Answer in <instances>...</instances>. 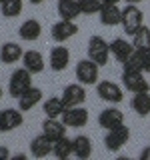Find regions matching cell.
<instances>
[{
    "mask_svg": "<svg viewBox=\"0 0 150 160\" xmlns=\"http://www.w3.org/2000/svg\"><path fill=\"white\" fill-rule=\"evenodd\" d=\"M56 10H58V16L62 20H74L82 14L80 6H78V0H58Z\"/></svg>",
    "mask_w": 150,
    "mask_h": 160,
    "instance_id": "cell-23",
    "label": "cell"
},
{
    "mask_svg": "<svg viewBox=\"0 0 150 160\" xmlns=\"http://www.w3.org/2000/svg\"><path fill=\"white\" fill-rule=\"evenodd\" d=\"M42 98H44L42 90L36 88V86H30L28 90H24V92L16 98L18 100V108L22 110V112H28V110H32L34 106H38V104L42 102Z\"/></svg>",
    "mask_w": 150,
    "mask_h": 160,
    "instance_id": "cell-13",
    "label": "cell"
},
{
    "mask_svg": "<svg viewBox=\"0 0 150 160\" xmlns=\"http://www.w3.org/2000/svg\"><path fill=\"white\" fill-rule=\"evenodd\" d=\"M22 66L32 74H40L46 68V64H44V56L38 50H26V52L22 54Z\"/></svg>",
    "mask_w": 150,
    "mask_h": 160,
    "instance_id": "cell-19",
    "label": "cell"
},
{
    "mask_svg": "<svg viewBox=\"0 0 150 160\" xmlns=\"http://www.w3.org/2000/svg\"><path fill=\"white\" fill-rule=\"evenodd\" d=\"M40 34H42V24H40L36 18L24 20V22L20 24V28H18V36L22 40H26V42H34V40H38Z\"/></svg>",
    "mask_w": 150,
    "mask_h": 160,
    "instance_id": "cell-18",
    "label": "cell"
},
{
    "mask_svg": "<svg viewBox=\"0 0 150 160\" xmlns=\"http://www.w3.org/2000/svg\"><path fill=\"white\" fill-rule=\"evenodd\" d=\"M88 110L80 104V106H66L64 112L60 114V120L66 124V128H82L88 124Z\"/></svg>",
    "mask_w": 150,
    "mask_h": 160,
    "instance_id": "cell-7",
    "label": "cell"
},
{
    "mask_svg": "<svg viewBox=\"0 0 150 160\" xmlns=\"http://www.w3.org/2000/svg\"><path fill=\"white\" fill-rule=\"evenodd\" d=\"M88 58L96 62L98 66H106L110 60V42H106L102 36L94 34L88 38Z\"/></svg>",
    "mask_w": 150,
    "mask_h": 160,
    "instance_id": "cell-1",
    "label": "cell"
},
{
    "mask_svg": "<svg viewBox=\"0 0 150 160\" xmlns=\"http://www.w3.org/2000/svg\"><path fill=\"white\" fill-rule=\"evenodd\" d=\"M98 20L102 26H118L122 20V8H118V4H102Z\"/></svg>",
    "mask_w": 150,
    "mask_h": 160,
    "instance_id": "cell-15",
    "label": "cell"
},
{
    "mask_svg": "<svg viewBox=\"0 0 150 160\" xmlns=\"http://www.w3.org/2000/svg\"><path fill=\"white\" fill-rule=\"evenodd\" d=\"M42 134L48 136L52 142H56L58 138L66 136V124H64L60 118H46L42 122Z\"/></svg>",
    "mask_w": 150,
    "mask_h": 160,
    "instance_id": "cell-17",
    "label": "cell"
},
{
    "mask_svg": "<svg viewBox=\"0 0 150 160\" xmlns=\"http://www.w3.org/2000/svg\"><path fill=\"white\" fill-rule=\"evenodd\" d=\"M76 80L84 86H92V84L98 82V76H100V66L96 62H92L90 58H84L76 64Z\"/></svg>",
    "mask_w": 150,
    "mask_h": 160,
    "instance_id": "cell-5",
    "label": "cell"
},
{
    "mask_svg": "<svg viewBox=\"0 0 150 160\" xmlns=\"http://www.w3.org/2000/svg\"><path fill=\"white\" fill-rule=\"evenodd\" d=\"M130 108H132L140 118L148 116V114H150V90H148V92H136V94H132Z\"/></svg>",
    "mask_w": 150,
    "mask_h": 160,
    "instance_id": "cell-22",
    "label": "cell"
},
{
    "mask_svg": "<svg viewBox=\"0 0 150 160\" xmlns=\"http://www.w3.org/2000/svg\"><path fill=\"white\" fill-rule=\"evenodd\" d=\"M120 24H122L124 32H126L128 36H132V34L144 24V12L136 4H128V6L122 8V20H120Z\"/></svg>",
    "mask_w": 150,
    "mask_h": 160,
    "instance_id": "cell-4",
    "label": "cell"
},
{
    "mask_svg": "<svg viewBox=\"0 0 150 160\" xmlns=\"http://www.w3.org/2000/svg\"><path fill=\"white\" fill-rule=\"evenodd\" d=\"M10 158V152L6 146H0V160H8Z\"/></svg>",
    "mask_w": 150,
    "mask_h": 160,
    "instance_id": "cell-32",
    "label": "cell"
},
{
    "mask_svg": "<svg viewBox=\"0 0 150 160\" xmlns=\"http://www.w3.org/2000/svg\"><path fill=\"white\" fill-rule=\"evenodd\" d=\"M96 94L110 104H120L124 100L122 88L116 82H112V80H98L96 82Z\"/></svg>",
    "mask_w": 150,
    "mask_h": 160,
    "instance_id": "cell-8",
    "label": "cell"
},
{
    "mask_svg": "<svg viewBox=\"0 0 150 160\" xmlns=\"http://www.w3.org/2000/svg\"><path fill=\"white\" fill-rule=\"evenodd\" d=\"M78 6L82 14H98L102 8V0H78Z\"/></svg>",
    "mask_w": 150,
    "mask_h": 160,
    "instance_id": "cell-29",
    "label": "cell"
},
{
    "mask_svg": "<svg viewBox=\"0 0 150 160\" xmlns=\"http://www.w3.org/2000/svg\"><path fill=\"white\" fill-rule=\"evenodd\" d=\"M132 46L136 50H150V28L148 26L142 24V26L132 34Z\"/></svg>",
    "mask_w": 150,
    "mask_h": 160,
    "instance_id": "cell-28",
    "label": "cell"
},
{
    "mask_svg": "<svg viewBox=\"0 0 150 160\" xmlns=\"http://www.w3.org/2000/svg\"><path fill=\"white\" fill-rule=\"evenodd\" d=\"M140 160H150V146H144V150L140 152Z\"/></svg>",
    "mask_w": 150,
    "mask_h": 160,
    "instance_id": "cell-31",
    "label": "cell"
},
{
    "mask_svg": "<svg viewBox=\"0 0 150 160\" xmlns=\"http://www.w3.org/2000/svg\"><path fill=\"white\" fill-rule=\"evenodd\" d=\"M22 6H24L22 0H2L0 2V14L4 18H16L22 14Z\"/></svg>",
    "mask_w": 150,
    "mask_h": 160,
    "instance_id": "cell-27",
    "label": "cell"
},
{
    "mask_svg": "<svg viewBox=\"0 0 150 160\" xmlns=\"http://www.w3.org/2000/svg\"><path fill=\"white\" fill-rule=\"evenodd\" d=\"M128 4H136V2H140V0H126Z\"/></svg>",
    "mask_w": 150,
    "mask_h": 160,
    "instance_id": "cell-36",
    "label": "cell"
},
{
    "mask_svg": "<svg viewBox=\"0 0 150 160\" xmlns=\"http://www.w3.org/2000/svg\"><path fill=\"white\" fill-rule=\"evenodd\" d=\"M122 86L128 92L136 94V92H148L150 82L144 78V72H140V70H122Z\"/></svg>",
    "mask_w": 150,
    "mask_h": 160,
    "instance_id": "cell-6",
    "label": "cell"
},
{
    "mask_svg": "<svg viewBox=\"0 0 150 160\" xmlns=\"http://www.w3.org/2000/svg\"><path fill=\"white\" fill-rule=\"evenodd\" d=\"M72 144H74L72 156H76V158H80V160L92 156V140H90L88 136H84V134H78L76 138H72Z\"/></svg>",
    "mask_w": 150,
    "mask_h": 160,
    "instance_id": "cell-24",
    "label": "cell"
},
{
    "mask_svg": "<svg viewBox=\"0 0 150 160\" xmlns=\"http://www.w3.org/2000/svg\"><path fill=\"white\" fill-rule=\"evenodd\" d=\"M22 46L18 42H4L0 46V62L2 64H16L22 60Z\"/></svg>",
    "mask_w": 150,
    "mask_h": 160,
    "instance_id": "cell-21",
    "label": "cell"
},
{
    "mask_svg": "<svg viewBox=\"0 0 150 160\" xmlns=\"http://www.w3.org/2000/svg\"><path fill=\"white\" fill-rule=\"evenodd\" d=\"M2 96H4V88L0 86V100H2Z\"/></svg>",
    "mask_w": 150,
    "mask_h": 160,
    "instance_id": "cell-35",
    "label": "cell"
},
{
    "mask_svg": "<svg viewBox=\"0 0 150 160\" xmlns=\"http://www.w3.org/2000/svg\"><path fill=\"white\" fill-rule=\"evenodd\" d=\"M68 64H70V50L64 44H56L50 50V68L54 72H62L68 68Z\"/></svg>",
    "mask_w": 150,
    "mask_h": 160,
    "instance_id": "cell-12",
    "label": "cell"
},
{
    "mask_svg": "<svg viewBox=\"0 0 150 160\" xmlns=\"http://www.w3.org/2000/svg\"><path fill=\"white\" fill-rule=\"evenodd\" d=\"M134 52V46L132 42H128L126 38H114L110 42V54L116 58V62L122 64L124 60H128V56Z\"/></svg>",
    "mask_w": 150,
    "mask_h": 160,
    "instance_id": "cell-20",
    "label": "cell"
},
{
    "mask_svg": "<svg viewBox=\"0 0 150 160\" xmlns=\"http://www.w3.org/2000/svg\"><path fill=\"white\" fill-rule=\"evenodd\" d=\"M130 140V128L126 124H118V126L110 128L104 136V146H106L108 152H118L120 148L126 146V142Z\"/></svg>",
    "mask_w": 150,
    "mask_h": 160,
    "instance_id": "cell-2",
    "label": "cell"
},
{
    "mask_svg": "<svg viewBox=\"0 0 150 160\" xmlns=\"http://www.w3.org/2000/svg\"><path fill=\"white\" fill-rule=\"evenodd\" d=\"M62 100L66 106H80V104L86 102V88H84V84H68V86H64L62 90Z\"/></svg>",
    "mask_w": 150,
    "mask_h": 160,
    "instance_id": "cell-11",
    "label": "cell"
},
{
    "mask_svg": "<svg viewBox=\"0 0 150 160\" xmlns=\"http://www.w3.org/2000/svg\"><path fill=\"white\" fill-rule=\"evenodd\" d=\"M120 0H102V4H118Z\"/></svg>",
    "mask_w": 150,
    "mask_h": 160,
    "instance_id": "cell-33",
    "label": "cell"
},
{
    "mask_svg": "<svg viewBox=\"0 0 150 160\" xmlns=\"http://www.w3.org/2000/svg\"><path fill=\"white\" fill-rule=\"evenodd\" d=\"M140 60H142V72H150V50H140Z\"/></svg>",
    "mask_w": 150,
    "mask_h": 160,
    "instance_id": "cell-30",
    "label": "cell"
},
{
    "mask_svg": "<svg viewBox=\"0 0 150 160\" xmlns=\"http://www.w3.org/2000/svg\"><path fill=\"white\" fill-rule=\"evenodd\" d=\"M30 2H32V4H42L44 0H30Z\"/></svg>",
    "mask_w": 150,
    "mask_h": 160,
    "instance_id": "cell-34",
    "label": "cell"
},
{
    "mask_svg": "<svg viewBox=\"0 0 150 160\" xmlns=\"http://www.w3.org/2000/svg\"><path fill=\"white\" fill-rule=\"evenodd\" d=\"M72 152H74V144H72V140H70L68 136L58 138L56 142H54V146H52V154H54L58 160L70 158V156H72Z\"/></svg>",
    "mask_w": 150,
    "mask_h": 160,
    "instance_id": "cell-26",
    "label": "cell"
},
{
    "mask_svg": "<svg viewBox=\"0 0 150 160\" xmlns=\"http://www.w3.org/2000/svg\"><path fill=\"white\" fill-rule=\"evenodd\" d=\"M32 86V72H28L26 68H16L12 74H10L8 80V94L12 98H18L24 90H28Z\"/></svg>",
    "mask_w": 150,
    "mask_h": 160,
    "instance_id": "cell-3",
    "label": "cell"
},
{
    "mask_svg": "<svg viewBox=\"0 0 150 160\" xmlns=\"http://www.w3.org/2000/svg\"><path fill=\"white\" fill-rule=\"evenodd\" d=\"M52 146L54 142L44 134H38L30 140V156L32 158H46L52 154Z\"/></svg>",
    "mask_w": 150,
    "mask_h": 160,
    "instance_id": "cell-14",
    "label": "cell"
},
{
    "mask_svg": "<svg viewBox=\"0 0 150 160\" xmlns=\"http://www.w3.org/2000/svg\"><path fill=\"white\" fill-rule=\"evenodd\" d=\"M64 108H66V104H64L62 96H52V98L44 100V104H42V110L46 114V118H60Z\"/></svg>",
    "mask_w": 150,
    "mask_h": 160,
    "instance_id": "cell-25",
    "label": "cell"
},
{
    "mask_svg": "<svg viewBox=\"0 0 150 160\" xmlns=\"http://www.w3.org/2000/svg\"><path fill=\"white\" fill-rule=\"evenodd\" d=\"M74 34H78V24L74 22V20H62L60 18L58 22H54L52 28H50V36L58 44H64L66 40L72 38Z\"/></svg>",
    "mask_w": 150,
    "mask_h": 160,
    "instance_id": "cell-9",
    "label": "cell"
},
{
    "mask_svg": "<svg viewBox=\"0 0 150 160\" xmlns=\"http://www.w3.org/2000/svg\"><path fill=\"white\" fill-rule=\"evenodd\" d=\"M0 2H2V0H0Z\"/></svg>",
    "mask_w": 150,
    "mask_h": 160,
    "instance_id": "cell-37",
    "label": "cell"
},
{
    "mask_svg": "<svg viewBox=\"0 0 150 160\" xmlns=\"http://www.w3.org/2000/svg\"><path fill=\"white\" fill-rule=\"evenodd\" d=\"M24 122V112L20 108H4L0 110V132H12Z\"/></svg>",
    "mask_w": 150,
    "mask_h": 160,
    "instance_id": "cell-10",
    "label": "cell"
},
{
    "mask_svg": "<svg viewBox=\"0 0 150 160\" xmlns=\"http://www.w3.org/2000/svg\"><path fill=\"white\" fill-rule=\"evenodd\" d=\"M122 122H124L122 110H118V108H114V106L104 108L102 112L98 114V124H100L104 130H110V128L118 126V124H122Z\"/></svg>",
    "mask_w": 150,
    "mask_h": 160,
    "instance_id": "cell-16",
    "label": "cell"
}]
</instances>
